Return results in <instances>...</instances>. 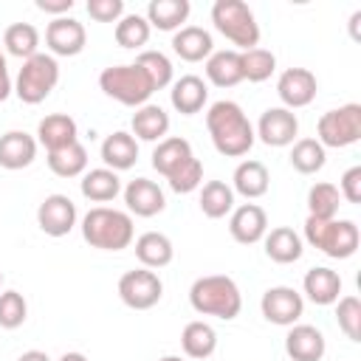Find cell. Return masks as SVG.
Masks as SVG:
<instances>
[{"label": "cell", "instance_id": "obj_21", "mask_svg": "<svg viewBox=\"0 0 361 361\" xmlns=\"http://www.w3.org/2000/svg\"><path fill=\"white\" fill-rule=\"evenodd\" d=\"M102 161L107 164V169L113 172H121V169H130L135 161H138V141L135 135L118 130L113 135H107L102 141Z\"/></svg>", "mask_w": 361, "mask_h": 361}, {"label": "cell", "instance_id": "obj_22", "mask_svg": "<svg viewBox=\"0 0 361 361\" xmlns=\"http://www.w3.org/2000/svg\"><path fill=\"white\" fill-rule=\"evenodd\" d=\"M37 138H39V144H42L48 152L62 149V147H68V144L76 141V121H73L68 113H51V116H45V118L39 121Z\"/></svg>", "mask_w": 361, "mask_h": 361}, {"label": "cell", "instance_id": "obj_15", "mask_svg": "<svg viewBox=\"0 0 361 361\" xmlns=\"http://www.w3.org/2000/svg\"><path fill=\"white\" fill-rule=\"evenodd\" d=\"M228 231L237 243L243 245H251V243H259L268 231V214L262 206L257 203H243L231 212V220H228Z\"/></svg>", "mask_w": 361, "mask_h": 361}, {"label": "cell", "instance_id": "obj_39", "mask_svg": "<svg viewBox=\"0 0 361 361\" xmlns=\"http://www.w3.org/2000/svg\"><path fill=\"white\" fill-rule=\"evenodd\" d=\"M149 23H147V17H141V14H127V17H121L118 23H116V42L121 45V48H141V45H147V39H149Z\"/></svg>", "mask_w": 361, "mask_h": 361}, {"label": "cell", "instance_id": "obj_2", "mask_svg": "<svg viewBox=\"0 0 361 361\" xmlns=\"http://www.w3.org/2000/svg\"><path fill=\"white\" fill-rule=\"evenodd\" d=\"M189 302L197 313L203 316H217L223 322L234 319L243 307V296H240V288L231 276L226 274H209V276H200L192 282L189 288Z\"/></svg>", "mask_w": 361, "mask_h": 361}, {"label": "cell", "instance_id": "obj_46", "mask_svg": "<svg viewBox=\"0 0 361 361\" xmlns=\"http://www.w3.org/2000/svg\"><path fill=\"white\" fill-rule=\"evenodd\" d=\"M37 8L45 14H68L73 8V0H37Z\"/></svg>", "mask_w": 361, "mask_h": 361}, {"label": "cell", "instance_id": "obj_41", "mask_svg": "<svg viewBox=\"0 0 361 361\" xmlns=\"http://www.w3.org/2000/svg\"><path fill=\"white\" fill-rule=\"evenodd\" d=\"M166 180H169V189L178 192V195L195 192V189L200 186V180H203V164L192 155V158H186L178 169H172V172L166 175Z\"/></svg>", "mask_w": 361, "mask_h": 361}, {"label": "cell", "instance_id": "obj_38", "mask_svg": "<svg viewBox=\"0 0 361 361\" xmlns=\"http://www.w3.org/2000/svg\"><path fill=\"white\" fill-rule=\"evenodd\" d=\"M240 65H243V79L265 82L276 71V56L265 48H251V51H240Z\"/></svg>", "mask_w": 361, "mask_h": 361}, {"label": "cell", "instance_id": "obj_33", "mask_svg": "<svg viewBox=\"0 0 361 361\" xmlns=\"http://www.w3.org/2000/svg\"><path fill=\"white\" fill-rule=\"evenodd\" d=\"M48 166H51V172L59 175V178H76V175H82L85 166H87V149H85L79 141H73V144H68V147H62V149L48 152Z\"/></svg>", "mask_w": 361, "mask_h": 361}, {"label": "cell", "instance_id": "obj_7", "mask_svg": "<svg viewBox=\"0 0 361 361\" xmlns=\"http://www.w3.org/2000/svg\"><path fill=\"white\" fill-rule=\"evenodd\" d=\"M56 82H59V65H56V59L51 54H34L31 59L23 62V68L17 73L14 93L25 104H39V102L48 99V93L56 87Z\"/></svg>", "mask_w": 361, "mask_h": 361}, {"label": "cell", "instance_id": "obj_3", "mask_svg": "<svg viewBox=\"0 0 361 361\" xmlns=\"http://www.w3.org/2000/svg\"><path fill=\"white\" fill-rule=\"evenodd\" d=\"M133 217L118 209L96 206L82 217V237L93 248L102 251H121L133 243Z\"/></svg>", "mask_w": 361, "mask_h": 361}, {"label": "cell", "instance_id": "obj_11", "mask_svg": "<svg viewBox=\"0 0 361 361\" xmlns=\"http://www.w3.org/2000/svg\"><path fill=\"white\" fill-rule=\"evenodd\" d=\"M299 133V118L293 110L288 107H268L262 116H259V124H257V133L262 144L268 147H288L293 144Z\"/></svg>", "mask_w": 361, "mask_h": 361}, {"label": "cell", "instance_id": "obj_27", "mask_svg": "<svg viewBox=\"0 0 361 361\" xmlns=\"http://www.w3.org/2000/svg\"><path fill=\"white\" fill-rule=\"evenodd\" d=\"M302 237L288 228V226H279V228H271L265 234V254L279 262V265H288V262H296L302 257Z\"/></svg>", "mask_w": 361, "mask_h": 361}, {"label": "cell", "instance_id": "obj_37", "mask_svg": "<svg viewBox=\"0 0 361 361\" xmlns=\"http://www.w3.org/2000/svg\"><path fill=\"white\" fill-rule=\"evenodd\" d=\"M338 189L333 183H316L310 186L307 192V217H316V220H333L336 212H338Z\"/></svg>", "mask_w": 361, "mask_h": 361}, {"label": "cell", "instance_id": "obj_10", "mask_svg": "<svg viewBox=\"0 0 361 361\" xmlns=\"http://www.w3.org/2000/svg\"><path fill=\"white\" fill-rule=\"evenodd\" d=\"M262 316L271 322V324H282V327H290L299 322V316L305 313V299L302 293H296L293 288L288 285H276V288H268L262 293Z\"/></svg>", "mask_w": 361, "mask_h": 361}, {"label": "cell", "instance_id": "obj_47", "mask_svg": "<svg viewBox=\"0 0 361 361\" xmlns=\"http://www.w3.org/2000/svg\"><path fill=\"white\" fill-rule=\"evenodd\" d=\"M11 93V76H8V68H6V56L0 51V102H6Z\"/></svg>", "mask_w": 361, "mask_h": 361}, {"label": "cell", "instance_id": "obj_29", "mask_svg": "<svg viewBox=\"0 0 361 361\" xmlns=\"http://www.w3.org/2000/svg\"><path fill=\"white\" fill-rule=\"evenodd\" d=\"M118 192H121V178H118L113 169H107V166L90 169V172H85V178H82V195H85L87 200H93V203H107V200H113Z\"/></svg>", "mask_w": 361, "mask_h": 361}, {"label": "cell", "instance_id": "obj_24", "mask_svg": "<svg viewBox=\"0 0 361 361\" xmlns=\"http://www.w3.org/2000/svg\"><path fill=\"white\" fill-rule=\"evenodd\" d=\"M169 133V116L161 104H141L133 113V135H138L141 141H164V135Z\"/></svg>", "mask_w": 361, "mask_h": 361}, {"label": "cell", "instance_id": "obj_30", "mask_svg": "<svg viewBox=\"0 0 361 361\" xmlns=\"http://www.w3.org/2000/svg\"><path fill=\"white\" fill-rule=\"evenodd\" d=\"M180 347L189 358H209L217 350V333L206 322H189L180 333Z\"/></svg>", "mask_w": 361, "mask_h": 361}, {"label": "cell", "instance_id": "obj_49", "mask_svg": "<svg viewBox=\"0 0 361 361\" xmlns=\"http://www.w3.org/2000/svg\"><path fill=\"white\" fill-rule=\"evenodd\" d=\"M59 361H87V358H85L82 353H65V355H62Z\"/></svg>", "mask_w": 361, "mask_h": 361}, {"label": "cell", "instance_id": "obj_18", "mask_svg": "<svg viewBox=\"0 0 361 361\" xmlns=\"http://www.w3.org/2000/svg\"><path fill=\"white\" fill-rule=\"evenodd\" d=\"M37 158V141L34 135L23 130H11L0 135V166L3 169H25Z\"/></svg>", "mask_w": 361, "mask_h": 361}, {"label": "cell", "instance_id": "obj_8", "mask_svg": "<svg viewBox=\"0 0 361 361\" xmlns=\"http://www.w3.org/2000/svg\"><path fill=\"white\" fill-rule=\"evenodd\" d=\"M361 138V104H344V107H336V110H327L322 118H319V144L322 147H333V149H341V147H350Z\"/></svg>", "mask_w": 361, "mask_h": 361}, {"label": "cell", "instance_id": "obj_12", "mask_svg": "<svg viewBox=\"0 0 361 361\" xmlns=\"http://www.w3.org/2000/svg\"><path fill=\"white\" fill-rule=\"evenodd\" d=\"M37 223L48 237H65L76 226V203L68 195H48L37 209Z\"/></svg>", "mask_w": 361, "mask_h": 361}, {"label": "cell", "instance_id": "obj_44", "mask_svg": "<svg viewBox=\"0 0 361 361\" xmlns=\"http://www.w3.org/2000/svg\"><path fill=\"white\" fill-rule=\"evenodd\" d=\"M87 14L99 23H116L124 14V0H87Z\"/></svg>", "mask_w": 361, "mask_h": 361}, {"label": "cell", "instance_id": "obj_19", "mask_svg": "<svg viewBox=\"0 0 361 361\" xmlns=\"http://www.w3.org/2000/svg\"><path fill=\"white\" fill-rule=\"evenodd\" d=\"M169 99H172V107H175L178 113L195 116V113L203 110V104H206V99H209V87H206V82H203L200 76L186 73V76H180V79L172 85Z\"/></svg>", "mask_w": 361, "mask_h": 361}, {"label": "cell", "instance_id": "obj_4", "mask_svg": "<svg viewBox=\"0 0 361 361\" xmlns=\"http://www.w3.org/2000/svg\"><path fill=\"white\" fill-rule=\"evenodd\" d=\"M305 240L319 248L322 254L333 257V259H347L358 251V243H361V234H358V226L353 220H316V217H307L305 220Z\"/></svg>", "mask_w": 361, "mask_h": 361}, {"label": "cell", "instance_id": "obj_20", "mask_svg": "<svg viewBox=\"0 0 361 361\" xmlns=\"http://www.w3.org/2000/svg\"><path fill=\"white\" fill-rule=\"evenodd\" d=\"M212 34L200 25H183L175 37H172V51L186 59V62H200V59H209L212 56Z\"/></svg>", "mask_w": 361, "mask_h": 361}, {"label": "cell", "instance_id": "obj_25", "mask_svg": "<svg viewBox=\"0 0 361 361\" xmlns=\"http://www.w3.org/2000/svg\"><path fill=\"white\" fill-rule=\"evenodd\" d=\"M135 257L144 268H164L172 262L175 257V248H172V240L161 231H147L135 240Z\"/></svg>", "mask_w": 361, "mask_h": 361}, {"label": "cell", "instance_id": "obj_43", "mask_svg": "<svg viewBox=\"0 0 361 361\" xmlns=\"http://www.w3.org/2000/svg\"><path fill=\"white\" fill-rule=\"evenodd\" d=\"M336 319L338 327L347 333V338L358 341V324H361V302L355 296H341L338 307H336Z\"/></svg>", "mask_w": 361, "mask_h": 361}, {"label": "cell", "instance_id": "obj_23", "mask_svg": "<svg viewBox=\"0 0 361 361\" xmlns=\"http://www.w3.org/2000/svg\"><path fill=\"white\" fill-rule=\"evenodd\" d=\"M305 293L313 305H333L341 293V276L333 268H310L305 274Z\"/></svg>", "mask_w": 361, "mask_h": 361}, {"label": "cell", "instance_id": "obj_42", "mask_svg": "<svg viewBox=\"0 0 361 361\" xmlns=\"http://www.w3.org/2000/svg\"><path fill=\"white\" fill-rule=\"evenodd\" d=\"M28 316V305L23 299V293L17 290H3L0 293V327L6 330H17Z\"/></svg>", "mask_w": 361, "mask_h": 361}, {"label": "cell", "instance_id": "obj_17", "mask_svg": "<svg viewBox=\"0 0 361 361\" xmlns=\"http://www.w3.org/2000/svg\"><path fill=\"white\" fill-rule=\"evenodd\" d=\"M327 344L322 330L313 324H290V333L285 336V353L290 361H322Z\"/></svg>", "mask_w": 361, "mask_h": 361}, {"label": "cell", "instance_id": "obj_34", "mask_svg": "<svg viewBox=\"0 0 361 361\" xmlns=\"http://www.w3.org/2000/svg\"><path fill=\"white\" fill-rule=\"evenodd\" d=\"M231 209H234V189L223 180H209L200 192V212L212 220H220Z\"/></svg>", "mask_w": 361, "mask_h": 361}, {"label": "cell", "instance_id": "obj_31", "mask_svg": "<svg viewBox=\"0 0 361 361\" xmlns=\"http://www.w3.org/2000/svg\"><path fill=\"white\" fill-rule=\"evenodd\" d=\"M268 169L262 161H243L237 169H234V192H240L243 197L254 200V197H262L268 192Z\"/></svg>", "mask_w": 361, "mask_h": 361}, {"label": "cell", "instance_id": "obj_6", "mask_svg": "<svg viewBox=\"0 0 361 361\" xmlns=\"http://www.w3.org/2000/svg\"><path fill=\"white\" fill-rule=\"evenodd\" d=\"M99 87L104 90V96H110V99H116L127 107H141L155 93L152 82L147 79V73L135 62L104 68L102 76H99Z\"/></svg>", "mask_w": 361, "mask_h": 361}, {"label": "cell", "instance_id": "obj_5", "mask_svg": "<svg viewBox=\"0 0 361 361\" xmlns=\"http://www.w3.org/2000/svg\"><path fill=\"white\" fill-rule=\"evenodd\" d=\"M212 23L228 42H234L243 51H251L259 42L257 17L243 0H217L212 6Z\"/></svg>", "mask_w": 361, "mask_h": 361}, {"label": "cell", "instance_id": "obj_13", "mask_svg": "<svg viewBox=\"0 0 361 361\" xmlns=\"http://www.w3.org/2000/svg\"><path fill=\"white\" fill-rule=\"evenodd\" d=\"M85 42H87L85 25L73 17H54L45 28V45L56 56H76L82 54Z\"/></svg>", "mask_w": 361, "mask_h": 361}, {"label": "cell", "instance_id": "obj_1", "mask_svg": "<svg viewBox=\"0 0 361 361\" xmlns=\"http://www.w3.org/2000/svg\"><path fill=\"white\" fill-rule=\"evenodd\" d=\"M206 127L212 135V144L220 155L226 158H240L254 147V127L248 121V116L243 113V107L237 102H214L206 113Z\"/></svg>", "mask_w": 361, "mask_h": 361}, {"label": "cell", "instance_id": "obj_26", "mask_svg": "<svg viewBox=\"0 0 361 361\" xmlns=\"http://www.w3.org/2000/svg\"><path fill=\"white\" fill-rule=\"evenodd\" d=\"M206 76L217 87H234L243 82V65H240V51H212L206 59Z\"/></svg>", "mask_w": 361, "mask_h": 361}, {"label": "cell", "instance_id": "obj_9", "mask_svg": "<svg viewBox=\"0 0 361 361\" xmlns=\"http://www.w3.org/2000/svg\"><path fill=\"white\" fill-rule=\"evenodd\" d=\"M164 293V285L158 279L155 271L149 268H138V271H127L121 279H118V296L127 307L133 310H149L152 305H158Z\"/></svg>", "mask_w": 361, "mask_h": 361}, {"label": "cell", "instance_id": "obj_36", "mask_svg": "<svg viewBox=\"0 0 361 361\" xmlns=\"http://www.w3.org/2000/svg\"><path fill=\"white\" fill-rule=\"evenodd\" d=\"M324 147L316 141V138H299L296 144H293V149H290V164H293V169L296 172H302V175H313V172H319L322 166H324Z\"/></svg>", "mask_w": 361, "mask_h": 361}, {"label": "cell", "instance_id": "obj_48", "mask_svg": "<svg viewBox=\"0 0 361 361\" xmlns=\"http://www.w3.org/2000/svg\"><path fill=\"white\" fill-rule=\"evenodd\" d=\"M17 361H51V358H48V353H42V350H28V353H23Z\"/></svg>", "mask_w": 361, "mask_h": 361}, {"label": "cell", "instance_id": "obj_40", "mask_svg": "<svg viewBox=\"0 0 361 361\" xmlns=\"http://www.w3.org/2000/svg\"><path fill=\"white\" fill-rule=\"evenodd\" d=\"M135 65L147 73V79L152 82L155 90H161V87H166L172 82V62L161 51H141Z\"/></svg>", "mask_w": 361, "mask_h": 361}, {"label": "cell", "instance_id": "obj_16", "mask_svg": "<svg viewBox=\"0 0 361 361\" xmlns=\"http://www.w3.org/2000/svg\"><path fill=\"white\" fill-rule=\"evenodd\" d=\"M124 203L135 217H152L158 212H164L166 197L161 192V186L149 178H135L124 186Z\"/></svg>", "mask_w": 361, "mask_h": 361}, {"label": "cell", "instance_id": "obj_28", "mask_svg": "<svg viewBox=\"0 0 361 361\" xmlns=\"http://www.w3.org/2000/svg\"><path fill=\"white\" fill-rule=\"evenodd\" d=\"M189 17V0H149L147 6V23L158 31H175Z\"/></svg>", "mask_w": 361, "mask_h": 361}, {"label": "cell", "instance_id": "obj_14", "mask_svg": "<svg viewBox=\"0 0 361 361\" xmlns=\"http://www.w3.org/2000/svg\"><path fill=\"white\" fill-rule=\"evenodd\" d=\"M316 90H319V82L307 68H288L276 82V93L288 110L307 107L316 99Z\"/></svg>", "mask_w": 361, "mask_h": 361}, {"label": "cell", "instance_id": "obj_35", "mask_svg": "<svg viewBox=\"0 0 361 361\" xmlns=\"http://www.w3.org/2000/svg\"><path fill=\"white\" fill-rule=\"evenodd\" d=\"M3 45H6V51H8L11 56H20V59L25 62V59H31V56L37 54L39 34H37V28H34L31 23H14V25L6 28Z\"/></svg>", "mask_w": 361, "mask_h": 361}, {"label": "cell", "instance_id": "obj_50", "mask_svg": "<svg viewBox=\"0 0 361 361\" xmlns=\"http://www.w3.org/2000/svg\"><path fill=\"white\" fill-rule=\"evenodd\" d=\"M158 361H183V358H178V355H164V358H158Z\"/></svg>", "mask_w": 361, "mask_h": 361}, {"label": "cell", "instance_id": "obj_51", "mask_svg": "<svg viewBox=\"0 0 361 361\" xmlns=\"http://www.w3.org/2000/svg\"><path fill=\"white\" fill-rule=\"evenodd\" d=\"M0 285H3V274H0Z\"/></svg>", "mask_w": 361, "mask_h": 361}, {"label": "cell", "instance_id": "obj_45", "mask_svg": "<svg viewBox=\"0 0 361 361\" xmlns=\"http://www.w3.org/2000/svg\"><path fill=\"white\" fill-rule=\"evenodd\" d=\"M341 197H347L350 203H361V166H350L341 175Z\"/></svg>", "mask_w": 361, "mask_h": 361}, {"label": "cell", "instance_id": "obj_32", "mask_svg": "<svg viewBox=\"0 0 361 361\" xmlns=\"http://www.w3.org/2000/svg\"><path fill=\"white\" fill-rule=\"evenodd\" d=\"M186 158H192V144L180 135H169L164 141H158V147L152 149V166L166 178L172 169H178Z\"/></svg>", "mask_w": 361, "mask_h": 361}]
</instances>
